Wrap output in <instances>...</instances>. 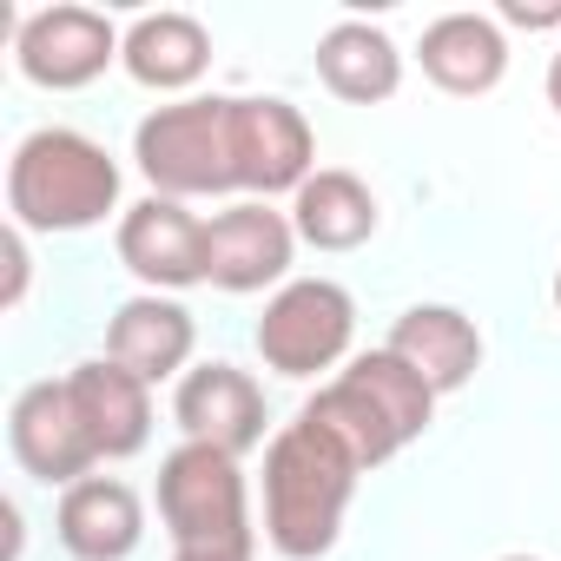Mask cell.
I'll return each instance as SVG.
<instances>
[{
    "instance_id": "6da1fadb",
    "label": "cell",
    "mask_w": 561,
    "mask_h": 561,
    "mask_svg": "<svg viewBox=\"0 0 561 561\" xmlns=\"http://www.w3.org/2000/svg\"><path fill=\"white\" fill-rule=\"evenodd\" d=\"M364 462L311 416L264 443V541L285 561H324L344 535Z\"/></svg>"
},
{
    "instance_id": "7a4b0ae2",
    "label": "cell",
    "mask_w": 561,
    "mask_h": 561,
    "mask_svg": "<svg viewBox=\"0 0 561 561\" xmlns=\"http://www.w3.org/2000/svg\"><path fill=\"white\" fill-rule=\"evenodd\" d=\"M8 211L21 231H93L119 211V159L80 126H34L8 159Z\"/></svg>"
},
{
    "instance_id": "3957f363",
    "label": "cell",
    "mask_w": 561,
    "mask_h": 561,
    "mask_svg": "<svg viewBox=\"0 0 561 561\" xmlns=\"http://www.w3.org/2000/svg\"><path fill=\"white\" fill-rule=\"evenodd\" d=\"M298 416H311V423H324L364 469H377V462H390L397 449H410L423 430H430V416H436V390L403 364V357H390V351H364V357H351Z\"/></svg>"
},
{
    "instance_id": "277c9868",
    "label": "cell",
    "mask_w": 561,
    "mask_h": 561,
    "mask_svg": "<svg viewBox=\"0 0 561 561\" xmlns=\"http://www.w3.org/2000/svg\"><path fill=\"white\" fill-rule=\"evenodd\" d=\"M133 165L159 198H225L238 192L231 159V100H172L152 106L133 133Z\"/></svg>"
},
{
    "instance_id": "5b68a950",
    "label": "cell",
    "mask_w": 561,
    "mask_h": 561,
    "mask_svg": "<svg viewBox=\"0 0 561 561\" xmlns=\"http://www.w3.org/2000/svg\"><path fill=\"white\" fill-rule=\"evenodd\" d=\"M159 522H165L172 548H257L251 482H244L238 456L179 443L159 462Z\"/></svg>"
},
{
    "instance_id": "8992f818",
    "label": "cell",
    "mask_w": 561,
    "mask_h": 561,
    "mask_svg": "<svg viewBox=\"0 0 561 561\" xmlns=\"http://www.w3.org/2000/svg\"><path fill=\"white\" fill-rule=\"evenodd\" d=\"M351 337H357V298L337 277H291L285 291H271V305L251 331L264 370L291 377V383L351 364Z\"/></svg>"
},
{
    "instance_id": "52a82bcc",
    "label": "cell",
    "mask_w": 561,
    "mask_h": 561,
    "mask_svg": "<svg viewBox=\"0 0 561 561\" xmlns=\"http://www.w3.org/2000/svg\"><path fill=\"white\" fill-rule=\"evenodd\" d=\"M119 47L126 34L100 8H34L14 27V67L41 93H80L106 80V67H119Z\"/></svg>"
},
{
    "instance_id": "ba28073f",
    "label": "cell",
    "mask_w": 561,
    "mask_h": 561,
    "mask_svg": "<svg viewBox=\"0 0 561 561\" xmlns=\"http://www.w3.org/2000/svg\"><path fill=\"white\" fill-rule=\"evenodd\" d=\"M298 257V225L291 211H271L264 198H238L205 218V285L251 298V291H285Z\"/></svg>"
},
{
    "instance_id": "9c48e42d",
    "label": "cell",
    "mask_w": 561,
    "mask_h": 561,
    "mask_svg": "<svg viewBox=\"0 0 561 561\" xmlns=\"http://www.w3.org/2000/svg\"><path fill=\"white\" fill-rule=\"evenodd\" d=\"M231 159H238V192L251 198H277V192H305V179L318 172V133L291 100H231Z\"/></svg>"
},
{
    "instance_id": "30bf717a",
    "label": "cell",
    "mask_w": 561,
    "mask_h": 561,
    "mask_svg": "<svg viewBox=\"0 0 561 561\" xmlns=\"http://www.w3.org/2000/svg\"><path fill=\"white\" fill-rule=\"evenodd\" d=\"M8 449L14 462L34 476V482H54V489H73L93 476V436L80 423V403H73V383L67 377H41L14 397L8 410Z\"/></svg>"
},
{
    "instance_id": "8fae6325",
    "label": "cell",
    "mask_w": 561,
    "mask_h": 561,
    "mask_svg": "<svg viewBox=\"0 0 561 561\" xmlns=\"http://www.w3.org/2000/svg\"><path fill=\"white\" fill-rule=\"evenodd\" d=\"M113 244H119V264L159 298L205 285V218L185 211L179 198L146 192L139 205H126Z\"/></svg>"
},
{
    "instance_id": "7c38bea8",
    "label": "cell",
    "mask_w": 561,
    "mask_h": 561,
    "mask_svg": "<svg viewBox=\"0 0 561 561\" xmlns=\"http://www.w3.org/2000/svg\"><path fill=\"white\" fill-rule=\"evenodd\" d=\"M172 423L185 430V443H205V449H225V456H251L264 443V390L251 383V370L211 357V364L179 377Z\"/></svg>"
},
{
    "instance_id": "4fadbf2b",
    "label": "cell",
    "mask_w": 561,
    "mask_h": 561,
    "mask_svg": "<svg viewBox=\"0 0 561 561\" xmlns=\"http://www.w3.org/2000/svg\"><path fill=\"white\" fill-rule=\"evenodd\" d=\"M54 535L73 561H133L146 541V502L119 476H87V482L60 489Z\"/></svg>"
},
{
    "instance_id": "5bb4252c",
    "label": "cell",
    "mask_w": 561,
    "mask_h": 561,
    "mask_svg": "<svg viewBox=\"0 0 561 561\" xmlns=\"http://www.w3.org/2000/svg\"><path fill=\"white\" fill-rule=\"evenodd\" d=\"M198 351V318L179 305V298H159V291H139L113 311L106 324V357L119 370H133L139 383H165V377H185Z\"/></svg>"
},
{
    "instance_id": "9a60e30c",
    "label": "cell",
    "mask_w": 561,
    "mask_h": 561,
    "mask_svg": "<svg viewBox=\"0 0 561 561\" xmlns=\"http://www.w3.org/2000/svg\"><path fill=\"white\" fill-rule=\"evenodd\" d=\"M67 383H73V403H80V423H87L100 462H126V456H139L152 443V383L119 370L113 357L73 364Z\"/></svg>"
},
{
    "instance_id": "2e32d148",
    "label": "cell",
    "mask_w": 561,
    "mask_h": 561,
    "mask_svg": "<svg viewBox=\"0 0 561 561\" xmlns=\"http://www.w3.org/2000/svg\"><path fill=\"white\" fill-rule=\"evenodd\" d=\"M416 60H423V80H430L436 93H449V100H482V93H495L502 73H508V34H502L495 14H443V21L423 27Z\"/></svg>"
},
{
    "instance_id": "e0dca14e",
    "label": "cell",
    "mask_w": 561,
    "mask_h": 561,
    "mask_svg": "<svg viewBox=\"0 0 561 561\" xmlns=\"http://www.w3.org/2000/svg\"><path fill=\"white\" fill-rule=\"evenodd\" d=\"M390 357H403L436 397H456L469 390V377L482 370V331L469 311L456 305H410L397 324H390Z\"/></svg>"
},
{
    "instance_id": "ac0fdd59",
    "label": "cell",
    "mask_w": 561,
    "mask_h": 561,
    "mask_svg": "<svg viewBox=\"0 0 561 561\" xmlns=\"http://www.w3.org/2000/svg\"><path fill=\"white\" fill-rule=\"evenodd\" d=\"M119 67L146 87V93H185L211 73V34L205 21L192 14H139L126 27V47H119Z\"/></svg>"
},
{
    "instance_id": "d6986e66",
    "label": "cell",
    "mask_w": 561,
    "mask_h": 561,
    "mask_svg": "<svg viewBox=\"0 0 561 561\" xmlns=\"http://www.w3.org/2000/svg\"><path fill=\"white\" fill-rule=\"evenodd\" d=\"M318 80L344 106H383L403 87V47L383 27H370V21H337L318 41Z\"/></svg>"
},
{
    "instance_id": "ffe728a7",
    "label": "cell",
    "mask_w": 561,
    "mask_h": 561,
    "mask_svg": "<svg viewBox=\"0 0 561 561\" xmlns=\"http://www.w3.org/2000/svg\"><path fill=\"white\" fill-rule=\"evenodd\" d=\"M291 225H298V244H311V251H357V244L377 238L383 211H377V192L357 172L318 165L305 179V192L291 198Z\"/></svg>"
},
{
    "instance_id": "44dd1931",
    "label": "cell",
    "mask_w": 561,
    "mask_h": 561,
    "mask_svg": "<svg viewBox=\"0 0 561 561\" xmlns=\"http://www.w3.org/2000/svg\"><path fill=\"white\" fill-rule=\"evenodd\" d=\"M0 251H8V291H0V311H14L21 305V291H27V231L21 225H8V244H0Z\"/></svg>"
},
{
    "instance_id": "7402d4cb",
    "label": "cell",
    "mask_w": 561,
    "mask_h": 561,
    "mask_svg": "<svg viewBox=\"0 0 561 561\" xmlns=\"http://www.w3.org/2000/svg\"><path fill=\"white\" fill-rule=\"evenodd\" d=\"M495 21H502V27H522V34H541V27H561V0H548V8H528V0H502Z\"/></svg>"
},
{
    "instance_id": "603a6c76",
    "label": "cell",
    "mask_w": 561,
    "mask_h": 561,
    "mask_svg": "<svg viewBox=\"0 0 561 561\" xmlns=\"http://www.w3.org/2000/svg\"><path fill=\"white\" fill-rule=\"evenodd\" d=\"M257 548H172V561H251Z\"/></svg>"
},
{
    "instance_id": "cb8c5ba5",
    "label": "cell",
    "mask_w": 561,
    "mask_h": 561,
    "mask_svg": "<svg viewBox=\"0 0 561 561\" xmlns=\"http://www.w3.org/2000/svg\"><path fill=\"white\" fill-rule=\"evenodd\" d=\"M541 87H548V106H554V113H561V47H554V54H548V80H541Z\"/></svg>"
},
{
    "instance_id": "d4e9b609",
    "label": "cell",
    "mask_w": 561,
    "mask_h": 561,
    "mask_svg": "<svg viewBox=\"0 0 561 561\" xmlns=\"http://www.w3.org/2000/svg\"><path fill=\"white\" fill-rule=\"evenodd\" d=\"M554 318H561V271H554Z\"/></svg>"
},
{
    "instance_id": "484cf974",
    "label": "cell",
    "mask_w": 561,
    "mask_h": 561,
    "mask_svg": "<svg viewBox=\"0 0 561 561\" xmlns=\"http://www.w3.org/2000/svg\"><path fill=\"white\" fill-rule=\"evenodd\" d=\"M502 561H541V554H502Z\"/></svg>"
}]
</instances>
